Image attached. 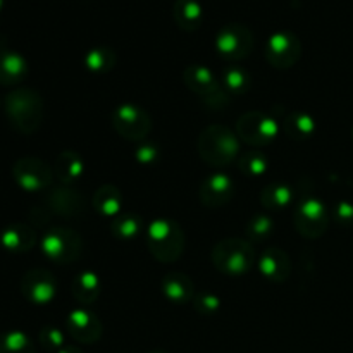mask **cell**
I'll list each match as a JSON object with an SVG mask.
<instances>
[{
	"label": "cell",
	"instance_id": "cell-1",
	"mask_svg": "<svg viewBox=\"0 0 353 353\" xmlns=\"http://www.w3.org/2000/svg\"><path fill=\"white\" fill-rule=\"evenodd\" d=\"M199 154L203 162L214 168H226L236 161L240 154V138L223 124L205 128L199 137Z\"/></svg>",
	"mask_w": 353,
	"mask_h": 353
},
{
	"label": "cell",
	"instance_id": "cell-2",
	"mask_svg": "<svg viewBox=\"0 0 353 353\" xmlns=\"http://www.w3.org/2000/svg\"><path fill=\"white\" fill-rule=\"evenodd\" d=\"M147 245L150 254L159 262L171 264L185 252L186 236L183 228L169 217H159L150 223L147 230Z\"/></svg>",
	"mask_w": 353,
	"mask_h": 353
},
{
	"label": "cell",
	"instance_id": "cell-3",
	"mask_svg": "<svg viewBox=\"0 0 353 353\" xmlns=\"http://www.w3.org/2000/svg\"><path fill=\"white\" fill-rule=\"evenodd\" d=\"M10 124L23 134H33L43 119V99L37 90L17 88L6 99Z\"/></svg>",
	"mask_w": 353,
	"mask_h": 353
},
{
	"label": "cell",
	"instance_id": "cell-4",
	"mask_svg": "<svg viewBox=\"0 0 353 353\" xmlns=\"http://www.w3.org/2000/svg\"><path fill=\"white\" fill-rule=\"evenodd\" d=\"M212 264L226 276H243L255 264V250L250 241L241 238H226L212 248Z\"/></svg>",
	"mask_w": 353,
	"mask_h": 353
},
{
	"label": "cell",
	"instance_id": "cell-5",
	"mask_svg": "<svg viewBox=\"0 0 353 353\" xmlns=\"http://www.w3.org/2000/svg\"><path fill=\"white\" fill-rule=\"evenodd\" d=\"M186 86L212 110H224L230 103L231 95L223 88L219 76L207 65H188L183 72Z\"/></svg>",
	"mask_w": 353,
	"mask_h": 353
},
{
	"label": "cell",
	"instance_id": "cell-6",
	"mask_svg": "<svg viewBox=\"0 0 353 353\" xmlns=\"http://www.w3.org/2000/svg\"><path fill=\"white\" fill-rule=\"evenodd\" d=\"M41 254L54 264H72L79 259L83 240L69 228H52L41 238Z\"/></svg>",
	"mask_w": 353,
	"mask_h": 353
},
{
	"label": "cell",
	"instance_id": "cell-7",
	"mask_svg": "<svg viewBox=\"0 0 353 353\" xmlns=\"http://www.w3.org/2000/svg\"><path fill=\"white\" fill-rule=\"evenodd\" d=\"M331 212L319 199L316 196H307L296 205L293 214V223L296 231L307 240H316L321 238L327 231L330 226Z\"/></svg>",
	"mask_w": 353,
	"mask_h": 353
},
{
	"label": "cell",
	"instance_id": "cell-8",
	"mask_svg": "<svg viewBox=\"0 0 353 353\" xmlns=\"http://www.w3.org/2000/svg\"><path fill=\"white\" fill-rule=\"evenodd\" d=\"M279 133V123L269 114L261 110H250L243 114L236 123V134L250 147H264L276 140Z\"/></svg>",
	"mask_w": 353,
	"mask_h": 353
},
{
	"label": "cell",
	"instance_id": "cell-9",
	"mask_svg": "<svg viewBox=\"0 0 353 353\" xmlns=\"http://www.w3.org/2000/svg\"><path fill=\"white\" fill-rule=\"evenodd\" d=\"M254 34L245 24L231 23L216 34V50L224 61L238 62L247 59L254 50Z\"/></svg>",
	"mask_w": 353,
	"mask_h": 353
},
{
	"label": "cell",
	"instance_id": "cell-10",
	"mask_svg": "<svg viewBox=\"0 0 353 353\" xmlns=\"http://www.w3.org/2000/svg\"><path fill=\"white\" fill-rule=\"evenodd\" d=\"M112 126L121 138L141 141L152 130V117L143 107L137 103H123L112 112Z\"/></svg>",
	"mask_w": 353,
	"mask_h": 353
},
{
	"label": "cell",
	"instance_id": "cell-11",
	"mask_svg": "<svg viewBox=\"0 0 353 353\" xmlns=\"http://www.w3.org/2000/svg\"><path fill=\"white\" fill-rule=\"evenodd\" d=\"M265 61L276 69H290L302 55V41L293 31L281 30L268 38L264 47Z\"/></svg>",
	"mask_w": 353,
	"mask_h": 353
},
{
	"label": "cell",
	"instance_id": "cell-12",
	"mask_svg": "<svg viewBox=\"0 0 353 353\" xmlns=\"http://www.w3.org/2000/svg\"><path fill=\"white\" fill-rule=\"evenodd\" d=\"M14 181L28 193L43 192L54 181V168L38 157H23L12 168Z\"/></svg>",
	"mask_w": 353,
	"mask_h": 353
},
{
	"label": "cell",
	"instance_id": "cell-13",
	"mask_svg": "<svg viewBox=\"0 0 353 353\" xmlns=\"http://www.w3.org/2000/svg\"><path fill=\"white\" fill-rule=\"evenodd\" d=\"M21 292L34 305H47L55 299L57 281L47 269H31L21 279Z\"/></svg>",
	"mask_w": 353,
	"mask_h": 353
},
{
	"label": "cell",
	"instance_id": "cell-14",
	"mask_svg": "<svg viewBox=\"0 0 353 353\" xmlns=\"http://www.w3.org/2000/svg\"><path fill=\"white\" fill-rule=\"evenodd\" d=\"M45 203H47L50 212L61 217H68V219H78L86 212L85 196L78 190L68 185L50 190Z\"/></svg>",
	"mask_w": 353,
	"mask_h": 353
},
{
	"label": "cell",
	"instance_id": "cell-15",
	"mask_svg": "<svg viewBox=\"0 0 353 353\" xmlns=\"http://www.w3.org/2000/svg\"><path fill=\"white\" fill-rule=\"evenodd\" d=\"M65 330L69 336L83 345H93L102 338V323L93 312L85 309H76L65 319Z\"/></svg>",
	"mask_w": 353,
	"mask_h": 353
},
{
	"label": "cell",
	"instance_id": "cell-16",
	"mask_svg": "<svg viewBox=\"0 0 353 353\" xmlns=\"http://www.w3.org/2000/svg\"><path fill=\"white\" fill-rule=\"evenodd\" d=\"M233 195L234 181L228 174H223V172H216V174L203 179L199 190L200 202L205 207H210V209L226 205L233 199Z\"/></svg>",
	"mask_w": 353,
	"mask_h": 353
},
{
	"label": "cell",
	"instance_id": "cell-17",
	"mask_svg": "<svg viewBox=\"0 0 353 353\" xmlns=\"http://www.w3.org/2000/svg\"><path fill=\"white\" fill-rule=\"evenodd\" d=\"M257 268L261 274L272 283H285L292 274V261L288 254L278 247L265 248L259 257Z\"/></svg>",
	"mask_w": 353,
	"mask_h": 353
},
{
	"label": "cell",
	"instance_id": "cell-18",
	"mask_svg": "<svg viewBox=\"0 0 353 353\" xmlns=\"http://www.w3.org/2000/svg\"><path fill=\"white\" fill-rule=\"evenodd\" d=\"M162 295L176 305H185L195 299V285L185 272H169L161 283Z\"/></svg>",
	"mask_w": 353,
	"mask_h": 353
},
{
	"label": "cell",
	"instance_id": "cell-19",
	"mask_svg": "<svg viewBox=\"0 0 353 353\" xmlns=\"http://www.w3.org/2000/svg\"><path fill=\"white\" fill-rule=\"evenodd\" d=\"M0 243L6 250L14 254H23L31 250L37 243V233L31 226L24 223H14L7 226L0 234Z\"/></svg>",
	"mask_w": 353,
	"mask_h": 353
},
{
	"label": "cell",
	"instance_id": "cell-20",
	"mask_svg": "<svg viewBox=\"0 0 353 353\" xmlns=\"http://www.w3.org/2000/svg\"><path fill=\"white\" fill-rule=\"evenodd\" d=\"M124 196L121 190L114 185H102L93 193L92 205L99 212V216L112 221L114 217L123 212Z\"/></svg>",
	"mask_w": 353,
	"mask_h": 353
},
{
	"label": "cell",
	"instance_id": "cell-21",
	"mask_svg": "<svg viewBox=\"0 0 353 353\" xmlns=\"http://www.w3.org/2000/svg\"><path fill=\"white\" fill-rule=\"evenodd\" d=\"M28 74V62L14 50H0V85L12 86Z\"/></svg>",
	"mask_w": 353,
	"mask_h": 353
},
{
	"label": "cell",
	"instance_id": "cell-22",
	"mask_svg": "<svg viewBox=\"0 0 353 353\" xmlns=\"http://www.w3.org/2000/svg\"><path fill=\"white\" fill-rule=\"evenodd\" d=\"M85 172V162L81 155L74 150H64L57 155L54 162V176L64 185L78 181Z\"/></svg>",
	"mask_w": 353,
	"mask_h": 353
},
{
	"label": "cell",
	"instance_id": "cell-23",
	"mask_svg": "<svg viewBox=\"0 0 353 353\" xmlns=\"http://www.w3.org/2000/svg\"><path fill=\"white\" fill-rule=\"evenodd\" d=\"M172 16L183 31H196L202 26L205 10L200 0H178L172 9Z\"/></svg>",
	"mask_w": 353,
	"mask_h": 353
},
{
	"label": "cell",
	"instance_id": "cell-24",
	"mask_svg": "<svg viewBox=\"0 0 353 353\" xmlns=\"http://www.w3.org/2000/svg\"><path fill=\"white\" fill-rule=\"evenodd\" d=\"M71 292L76 302L81 303V305H90V303L97 302L100 292H102V285H100L99 276L92 271L79 272V274L72 279Z\"/></svg>",
	"mask_w": 353,
	"mask_h": 353
},
{
	"label": "cell",
	"instance_id": "cell-25",
	"mask_svg": "<svg viewBox=\"0 0 353 353\" xmlns=\"http://www.w3.org/2000/svg\"><path fill=\"white\" fill-rule=\"evenodd\" d=\"M316 119L305 110H293L285 117L283 131L292 140H309L316 133Z\"/></svg>",
	"mask_w": 353,
	"mask_h": 353
},
{
	"label": "cell",
	"instance_id": "cell-26",
	"mask_svg": "<svg viewBox=\"0 0 353 353\" xmlns=\"http://www.w3.org/2000/svg\"><path fill=\"white\" fill-rule=\"evenodd\" d=\"M117 57L116 52L110 47H95L92 50H88L83 57V64L88 69L90 72H95V74H105V72L112 71L114 65H116Z\"/></svg>",
	"mask_w": 353,
	"mask_h": 353
},
{
	"label": "cell",
	"instance_id": "cell-27",
	"mask_svg": "<svg viewBox=\"0 0 353 353\" xmlns=\"http://www.w3.org/2000/svg\"><path fill=\"white\" fill-rule=\"evenodd\" d=\"M292 200L293 190L286 183H271L261 192V202L265 209L281 210L288 207Z\"/></svg>",
	"mask_w": 353,
	"mask_h": 353
},
{
	"label": "cell",
	"instance_id": "cell-28",
	"mask_svg": "<svg viewBox=\"0 0 353 353\" xmlns=\"http://www.w3.org/2000/svg\"><path fill=\"white\" fill-rule=\"evenodd\" d=\"M221 85L230 95H243L252 85V78L241 65H230L221 72Z\"/></svg>",
	"mask_w": 353,
	"mask_h": 353
},
{
	"label": "cell",
	"instance_id": "cell-29",
	"mask_svg": "<svg viewBox=\"0 0 353 353\" xmlns=\"http://www.w3.org/2000/svg\"><path fill=\"white\" fill-rule=\"evenodd\" d=\"M143 230V221L140 216L131 212H121L119 216L110 221V231L117 240H133Z\"/></svg>",
	"mask_w": 353,
	"mask_h": 353
},
{
	"label": "cell",
	"instance_id": "cell-30",
	"mask_svg": "<svg viewBox=\"0 0 353 353\" xmlns=\"http://www.w3.org/2000/svg\"><path fill=\"white\" fill-rule=\"evenodd\" d=\"M0 353H34V345L23 331L0 334Z\"/></svg>",
	"mask_w": 353,
	"mask_h": 353
},
{
	"label": "cell",
	"instance_id": "cell-31",
	"mask_svg": "<svg viewBox=\"0 0 353 353\" xmlns=\"http://www.w3.org/2000/svg\"><path fill=\"white\" fill-rule=\"evenodd\" d=\"M238 168H240L241 174L254 179V178H259V176L265 174V171H268L269 168V162L262 152L252 150L241 155V159L238 161Z\"/></svg>",
	"mask_w": 353,
	"mask_h": 353
},
{
	"label": "cell",
	"instance_id": "cell-32",
	"mask_svg": "<svg viewBox=\"0 0 353 353\" xmlns=\"http://www.w3.org/2000/svg\"><path fill=\"white\" fill-rule=\"evenodd\" d=\"M245 231H247V238L250 243H259L271 236L274 231V221L265 214H257L248 221Z\"/></svg>",
	"mask_w": 353,
	"mask_h": 353
},
{
	"label": "cell",
	"instance_id": "cell-33",
	"mask_svg": "<svg viewBox=\"0 0 353 353\" xmlns=\"http://www.w3.org/2000/svg\"><path fill=\"white\" fill-rule=\"evenodd\" d=\"M192 303L200 316H216L221 309V299L212 292L196 293Z\"/></svg>",
	"mask_w": 353,
	"mask_h": 353
},
{
	"label": "cell",
	"instance_id": "cell-34",
	"mask_svg": "<svg viewBox=\"0 0 353 353\" xmlns=\"http://www.w3.org/2000/svg\"><path fill=\"white\" fill-rule=\"evenodd\" d=\"M40 345L48 352H55L57 353L59 350L65 347V333L62 330L55 326H47L40 331Z\"/></svg>",
	"mask_w": 353,
	"mask_h": 353
},
{
	"label": "cell",
	"instance_id": "cell-35",
	"mask_svg": "<svg viewBox=\"0 0 353 353\" xmlns=\"http://www.w3.org/2000/svg\"><path fill=\"white\" fill-rule=\"evenodd\" d=\"M134 159H137L141 165H154L155 162L161 159V152H159L157 145L143 143L137 148V152H134Z\"/></svg>",
	"mask_w": 353,
	"mask_h": 353
},
{
	"label": "cell",
	"instance_id": "cell-36",
	"mask_svg": "<svg viewBox=\"0 0 353 353\" xmlns=\"http://www.w3.org/2000/svg\"><path fill=\"white\" fill-rule=\"evenodd\" d=\"M331 216L341 226H353V203L352 202H338L331 210Z\"/></svg>",
	"mask_w": 353,
	"mask_h": 353
},
{
	"label": "cell",
	"instance_id": "cell-37",
	"mask_svg": "<svg viewBox=\"0 0 353 353\" xmlns=\"http://www.w3.org/2000/svg\"><path fill=\"white\" fill-rule=\"evenodd\" d=\"M57 353H83L81 350H79L78 347H72V345H65L62 350H59Z\"/></svg>",
	"mask_w": 353,
	"mask_h": 353
},
{
	"label": "cell",
	"instance_id": "cell-38",
	"mask_svg": "<svg viewBox=\"0 0 353 353\" xmlns=\"http://www.w3.org/2000/svg\"><path fill=\"white\" fill-rule=\"evenodd\" d=\"M148 353H168V352H164V350H154V352H148Z\"/></svg>",
	"mask_w": 353,
	"mask_h": 353
},
{
	"label": "cell",
	"instance_id": "cell-39",
	"mask_svg": "<svg viewBox=\"0 0 353 353\" xmlns=\"http://www.w3.org/2000/svg\"><path fill=\"white\" fill-rule=\"evenodd\" d=\"M2 6H3V0H0V9H2Z\"/></svg>",
	"mask_w": 353,
	"mask_h": 353
},
{
	"label": "cell",
	"instance_id": "cell-40",
	"mask_svg": "<svg viewBox=\"0 0 353 353\" xmlns=\"http://www.w3.org/2000/svg\"><path fill=\"white\" fill-rule=\"evenodd\" d=\"M352 138H353V128H352Z\"/></svg>",
	"mask_w": 353,
	"mask_h": 353
}]
</instances>
